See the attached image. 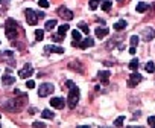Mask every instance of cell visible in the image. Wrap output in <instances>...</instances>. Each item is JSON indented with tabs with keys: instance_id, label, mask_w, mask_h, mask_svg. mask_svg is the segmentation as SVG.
<instances>
[{
	"instance_id": "d4e9b609",
	"label": "cell",
	"mask_w": 155,
	"mask_h": 128,
	"mask_svg": "<svg viewBox=\"0 0 155 128\" xmlns=\"http://www.w3.org/2000/svg\"><path fill=\"white\" fill-rule=\"evenodd\" d=\"M102 9H104V11H109V9H111V0H104V2H102Z\"/></svg>"
},
{
	"instance_id": "f546056e",
	"label": "cell",
	"mask_w": 155,
	"mask_h": 128,
	"mask_svg": "<svg viewBox=\"0 0 155 128\" xmlns=\"http://www.w3.org/2000/svg\"><path fill=\"white\" fill-rule=\"evenodd\" d=\"M72 37H73L75 41H81V32H79V31H73V32H72Z\"/></svg>"
},
{
	"instance_id": "4fadbf2b",
	"label": "cell",
	"mask_w": 155,
	"mask_h": 128,
	"mask_svg": "<svg viewBox=\"0 0 155 128\" xmlns=\"http://www.w3.org/2000/svg\"><path fill=\"white\" fill-rule=\"evenodd\" d=\"M109 76H111V73L108 72V70H104V72H99V79L100 82L104 84V86H107L109 82Z\"/></svg>"
},
{
	"instance_id": "836d02e7",
	"label": "cell",
	"mask_w": 155,
	"mask_h": 128,
	"mask_svg": "<svg viewBox=\"0 0 155 128\" xmlns=\"http://www.w3.org/2000/svg\"><path fill=\"white\" fill-rule=\"evenodd\" d=\"M52 40H53V41H61V40H63V35H53V37H52Z\"/></svg>"
},
{
	"instance_id": "2e32d148",
	"label": "cell",
	"mask_w": 155,
	"mask_h": 128,
	"mask_svg": "<svg viewBox=\"0 0 155 128\" xmlns=\"http://www.w3.org/2000/svg\"><path fill=\"white\" fill-rule=\"evenodd\" d=\"M2 81H3V84H5V86H12V84L15 82V78L11 76V75H5Z\"/></svg>"
},
{
	"instance_id": "ab89813d",
	"label": "cell",
	"mask_w": 155,
	"mask_h": 128,
	"mask_svg": "<svg viewBox=\"0 0 155 128\" xmlns=\"http://www.w3.org/2000/svg\"><path fill=\"white\" fill-rule=\"evenodd\" d=\"M117 2H123V0H117Z\"/></svg>"
},
{
	"instance_id": "8fae6325",
	"label": "cell",
	"mask_w": 155,
	"mask_h": 128,
	"mask_svg": "<svg viewBox=\"0 0 155 128\" xmlns=\"http://www.w3.org/2000/svg\"><path fill=\"white\" fill-rule=\"evenodd\" d=\"M108 34H109V29L105 28V26H97L96 28V37L97 38H104V37H107Z\"/></svg>"
},
{
	"instance_id": "277c9868",
	"label": "cell",
	"mask_w": 155,
	"mask_h": 128,
	"mask_svg": "<svg viewBox=\"0 0 155 128\" xmlns=\"http://www.w3.org/2000/svg\"><path fill=\"white\" fill-rule=\"evenodd\" d=\"M53 90H55L53 84L44 82V84H41V86H40V89H38V96H41V98H46V96H49V95L53 93Z\"/></svg>"
},
{
	"instance_id": "603a6c76",
	"label": "cell",
	"mask_w": 155,
	"mask_h": 128,
	"mask_svg": "<svg viewBox=\"0 0 155 128\" xmlns=\"http://www.w3.org/2000/svg\"><path fill=\"white\" fill-rule=\"evenodd\" d=\"M43 38H44L43 29H37L35 31V40H37V41H43Z\"/></svg>"
},
{
	"instance_id": "ba28073f",
	"label": "cell",
	"mask_w": 155,
	"mask_h": 128,
	"mask_svg": "<svg viewBox=\"0 0 155 128\" xmlns=\"http://www.w3.org/2000/svg\"><path fill=\"white\" fill-rule=\"evenodd\" d=\"M58 14H59L61 19H64V20H67V21H70V20L73 19V12L70 11V9H67V8H59Z\"/></svg>"
},
{
	"instance_id": "60d3db41",
	"label": "cell",
	"mask_w": 155,
	"mask_h": 128,
	"mask_svg": "<svg viewBox=\"0 0 155 128\" xmlns=\"http://www.w3.org/2000/svg\"><path fill=\"white\" fill-rule=\"evenodd\" d=\"M0 117H2V116H0Z\"/></svg>"
},
{
	"instance_id": "ac0fdd59",
	"label": "cell",
	"mask_w": 155,
	"mask_h": 128,
	"mask_svg": "<svg viewBox=\"0 0 155 128\" xmlns=\"http://www.w3.org/2000/svg\"><path fill=\"white\" fill-rule=\"evenodd\" d=\"M139 66H140V61L137 60V58H134V60L129 63V66H128V67H129L132 72H135V70H139Z\"/></svg>"
},
{
	"instance_id": "4dcf8cb0",
	"label": "cell",
	"mask_w": 155,
	"mask_h": 128,
	"mask_svg": "<svg viewBox=\"0 0 155 128\" xmlns=\"http://www.w3.org/2000/svg\"><path fill=\"white\" fill-rule=\"evenodd\" d=\"M38 6L40 8H49V0H38Z\"/></svg>"
},
{
	"instance_id": "e575fe53",
	"label": "cell",
	"mask_w": 155,
	"mask_h": 128,
	"mask_svg": "<svg viewBox=\"0 0 155 128\" xmlns=\"http://www.w3.org/2000/svg\"><path fill=\"white\" fill-rule=\"evenodd\" d=\"M14 95H15V96H26L24 93H21L18 89H15V90H14Z\"/></svg>"
},
{
	"instance_id": "7c38bea8",
	"label": "cell",
	"mask_w": 155,
	"mask_h": 128,
	"mask_svg": "<svg viewBox=\"0 0 155 128\" xmlns=\"http://www.w3.org/2000/svg\"><path fill=\"white\" fill-rule=\"evenodd\" d=\"M94 46V40H93L91 37H87L85 40H82L81 43H79V47L81 49H88V47Z\"/></svg>"
},
{
	"instance_id": "484cf974",
	"label": "cell",
	"mask_w": 155,
	"mask_h": 128,
	"mask_svg": "<svg viewBox=\"0 0 155 128\" xmlns=\"http://www.w3.org/2000/svg\"><path fill=\"white\" fill-rule=\"evenodd\" d=\"M100 2H102V0H90V9L91 11H96Z\"/></svg>"
},
{
	"instance_id": "d6a6232c",
	"label": "cell",
	"mask_w": 155,
	"mask_h": 128,
	"mask_svg": "<svg viewBox=\"0 0 155 128\" xmlns=\"http://www.w3.org/2000/svg\"><path fill=\"white\" fill-rule=\"evenodd\" d=\"M148 123H149L150 127L155 128V116H149V117H148Z\"/></svg>"
},
{
	"instance_id": "3957f363",
	"label": "cell",
	"mask_w": 155,
	"mask_h": 128,
	"mask_svg": "<svg viewBox=\"0 0 155 128\" xmlns=\"http://www.w3.org/2000/svg\"><path fill=\"white\" fill-rule=\"evenodd\" d=\"M78 101H79V89L76 86L70 87L69 90V96H67V105L70 108H75L78 105Z\"/></svg>"
},
{
	"instance_id": "e0dca14e",
	"label": "cell",
	"mask_w": 155,
	"mask_h": 128,
	"mask_svg": "<svg viewBox=\"0 0 155 128\" xmlns=\"http://www.w3.org/2000/svg\"><path fill=\"white\" fill-rule=\"evenodd\" d=\"M126 29V21L125 20H120L117 23H114V31H123Z\"/></svg>"
},
{
	"instance_id": "cb8c5ba5",
	"label": "cell",
	"mask_w": 155,
	"mask_h": 128,
	"mask_svg": "<svg viewBox=\"0 0 155 128\" xmlns=\"http://www.w3.org/2000/svg\"><path fill=\"white\" fill-rule=\"evenodd\" d=\"M144 69H146V72H149V73H154V72H155V64L152 63V61H149V63H146Z\"/></svg>"
},
{
	"instance_id": "44dd1931",
	"label": "cell",
	"mask_w": 155,
	"mask_h": 128,
	"mask_svg": "<svg viewBox=\"0 0 155 128\" xmlns=\"http://www.w3.org/2000/svg\"><path fill=\"white\" fill-rule=\"evenodd\" d=\"M47 31H53L55 28H56V20H49V21H46V26H44Z\"/></svg>"
},
{
	"instance_id": "1f68e13d",
	"label": "cell",
	"mask_w": 155,
	"mask_h": 128,
	"mask_svg": "<svg viewBox=\"0 0 155 128\" xmlns=\"http://www.w3.org/2000/svg\"><path fill=\"white\" fill-rule=\"evenodd\" d=\"M26 87H28V89H34V87H35V81L28 79V81H26Z\"/></svg>"
},
{
	"instance_id": "8992f818",
	"label": "cell",
	"mask_w": 155,
	"mask_h": 128,
	"mask_svg": "<svg viewBox=\"0 0 155 128\" xmlns=\"http://www.w3.org/2000/svg\"><path fill=\"white\" fill-rule=\"evenodd\" d=\"M141 79H143V76H141V75L135 70V72H134V73H131V75H129V78H128V86H129V87H135L137 84H140V82H141Z\"/></svg>"
},
{
	"instance_id": "9a60e30c",
	"label": "cell",
	"mask_w": 155,
	"mask_h": 128,
	"mask_svg": "<svg viewBox=\"0 0 155 128\" xmlns=\"http://www.w3.org/2000/svg\"><path fill=\"white\" fill-rule=\"evenodd\" d=\"M9 2L11 0H0V14H5L9 8Z\"/></svg>"
},
{
	"instance_id": "5bb4252c",
	"label": "cell",
	"mask_w": 155,
	"mask_h": 128,
	"mask_svg": "<svg viewBox=\"0 0 155 128\" xmlns=\"http://www.w3.org/2000/svg\"><path fill=\"white\" fill-rule=\"evenodd\" d=\"M143 38L146 40V41H150L152 38H155V31L152 28H146L143 31Z\"/></svg>"
},
{
	"instance_id": "ffe728a7",
	"label": "cell",
	"mask_w": 155,
	"mask_h": 128,
	"mask_svg": "<svg viewBox=\"0 0 155 128\" xmlns=\"http://www.w3.org/2000/svg\"><path fill=\"white\" fill-rule=\"evenodd\" d=\"M41 117H44V119H53L55 114H53V111H50V110H43Z\"/></svg>"
},
{
	"instance_id": "8d00e7d4",
	"label": "cell",
	"mask_w": 155,
	"mask_h": 128,
	"mask_svg": "<svg viewBox=\"0 0 155 128\" xmlns=\"http://www.w3.org/2000/svg\"><path fill=\"white\" fill-rule=\"evenodd\" d=\"M34 127H41L43 128V127H46V125H44L43 122H34Z\"/></svg>"
},
{
	"instance_id": "d590c367",
	"label": "cell",
	"mask_w": 155,
	"mask_h": 128,
	"mask_svg": "<svg viewBox=\"0 0 155 128\" xmlns=\"http://www.w3.org/2000/svg\"><path fill=\"white\" fill-rule=\"evenodd\" d=\"M73 86H76L73 81H67V82H65V87H69V89H70V87H73Z\"/></svg>"
},
{
	"instance_id": "d6986e66",
	"label": "cell",
	"mask_w": 155,
	"mask_h": 128,
	"mask_svg": "<svg viewBox=\"0 0 155 128\" xmlns=\"http://www.w3.org/2000/svg\"><path fill=\"white\" fill-rule=\"evenodd\" d=\"M69 29H70V26H69V25H61L59 28H58V34H59V35H63V37H64V35L69 32Z\"/></svg>"
},
{
	"instance_id": "52a82bcc",
	"label": "cell",
	"mask_w": 155,
	"mask_h": 128,
	"mask_svg": "<svg viewBox=\"0 0 155 128\" xmlns=\"http://www.w3.org/2000/svg\"><path fill=\"white\" fill-rule=\"evenodd\" d=\"M32 73H34V67L30 64H24V67L18 70V76L20 78H30Z\"/></svg>"
},
{
	"instance_id": "6da1fadb",
	"label": "cell",
	"mask_w": 155,
	"mask_h": 128,
	"mask_svg": "<svg viewBox=\"0 0 155 128\" xmlns=\"http://www.w3.org/2000/svg\"><path fill=\"white\" fill-rule=\"evenodd\" d=\"M24 99H5V104L0 102V107L3 110H8V111H20L23 108V104H24Z\"/></svg>"
},
{
	"instance_id": "f35d334b",
	"label": "cell",
	"mask_w": 155,
	"mask_h": 128,
	"mask_svg": "<svg viewBox=\"0 0 155 128\" xmlns=\"http://www.w3.org/2000/svg\"><path fill=\"white\" fill-rule=\"evenodd\" d=\"M37 14H38V17H40V19H43V17H46V15H44V12H37Z\"/></svg>"
},
{
	"instance_id": "f1b7e54d",
	"label": "cell",
	"mask_w": 155,
	"mask_h": 128,
	"mask_svg": "<svg viewBox=\"0 0 155 128\" xmlns=\"http://www.w3.org/2000/svg\"><path fill=\"white\" fill-rule=\"evenodd\" d=\"M123 121H125V116H119L116 121H114V127H122Z\"/></svg>"
},
{
	"instance_id": "4316f807",
	"label": "cell",
	"mask_w": 155,
	"mask_h": 128,
	"mask_svg": "<svg viewBox=\"0 0 155 128\" xmlns=\"http://www.w3.org/2000/svg\"><path fill=\"white\" fill-rule=\"evenodd\" d=\"M139 41H140V38L139 37H137V35H132V37L129 38V43H131V46H137V44H139Z\"/></svg>"
},
{
	"instance_id": "7402d4cb",
	"label": "cell",
	"mask_w": 155,
	"mask_h": 128,
	"mask_svg": "<svg viewBox=\"0 0 155 128\" xmlns=\"http://www.w3.org/2000/svg\"><path fill=\"white\" fill-rule=\"evenodd\" d=\"M148 5H146L144 2H140V3H137V11L139 12H144V11H148Z\"/></svg>"
},
{
	"instance_id": "5b68a950",
	"label": "cell",
	"mask_w": 155,
	"mask_h": 128,
	"mask_svg": "<svg viewBox=\"0 0 155 128\" xmlns=\"http://www.w3.org/2000/svg\"><path fill=\"white\" fill-rule=\"evenodd\" d=\"M24 15H26V21H28V25H30V26H35L38 23V14L35 11H32V9H26L24 11Z\"/></svg>"
},
{
	"instance_id": "83f0119b",
	"label": "cell",
	"mask_w": 155,
	"mask_h": 128,
	"mask_svg": "<svg viewBox=\"0 0 155 128\" xmlns=\"http://www.w3.org/2000/svg\"><path fill=\"white\" fill-rule=\"evenodd\" d=\"M79 29H81L84 34H88V32H90V28H88V26L84 23V21H82V23H79Z\"/></svg>"
},
{
	"instance_id": "9c48e42d",
	"label": "cell",
	"mask_w": 155,
	"mask_h": 128,
	"mask_svg": "<svg viewBox=\"0 0 155 128\" xmlns=\"http://www.w3.org/2000/svg\"><path fill=\"white\" fill-rule=\"evenodd\" d=\"M44 52H46V55H50V54H64V49L61 46H46V47H44Z\"/></svg>"
},
{
	"instance_id": "74e56055",
	"label": "cell",
	"mask_w": 155,
	"mask_h": 128,
	"mask_svg": "<svg viewBox=\"0 0 155 128\" xmlns=\"http://www.w3.org/2000/svg\"><path fill=\"white\" fill-rule=\"evenodd\" d=\"M129 54H131V55H134V54H135V47H134V46H131V49H129Z\"/></svg>"
},
{
	"instance_id": "30bf717a",
	"label": "cell",
	"mask_w": 155,
	"mask_h": 128,
	"mask_svg": "<svg viewBox=\"0 0 155 128\" xmlns=\"http://www.w3.org/2000/svg\"><path fill=\"white\" fill-rule=\"evenodd\" d=\"M50 105L53 108H58V110H63L64 107H65V101L63 99V98H53L50 101Z\"/></svg>"
},
{
	"instance_id": "7a4b0ae2",
	"label": "cell",
	"mask_w": 155,
	"mask_h": 128,
	"mask_svg": "<svg viewBox=\"0 0 155 128\" xmlns=\"http://www.w3.org/2000/svg\"><path fill=\"white\" fill-rule=\"evenodd\" d=\"M5 34L9 40H15L17 35H18V23L12 19H8L5 23Z\"/></svg>"
}]
</instances>
